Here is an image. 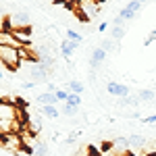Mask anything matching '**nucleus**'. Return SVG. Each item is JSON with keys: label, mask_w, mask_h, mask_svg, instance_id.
Returning <instances> with one entry per match:
<instances>
[{"label": "nucleus", "mask_w": 156, "mask_h": 156, "mask_svg": "<svg viewBox=\"0 0 156 156\" xmlns=\"http://www.w3.org/2000/svg\"><path fill=\"white\" fill-rule=\"evenodd\" d=\"M21 50L12 46H0V65H4L11 73H15L21 65Z\"/></svg>", "instance_id": "1"}, {"label": "nucleus", "mask_w": 156, "mask_h": 156, "mask_svg": "<svg viewBox=\"0 0 156 156\" xmlns=\"http://www.w3.org/2000/svg\"><path fill=\"white\" fill-rule=\"evenodd\" d=\"M6 19H9V29L11 31H23V29H29L31 27V17H29V12L25 11V9L15 11Z\"/></svg>", "instance_id": "2"}, {"label": "nucleus", "mask_w": 156, "mask_h": 156, "mask_svg": "<svg viewBox=\"0 0 156 156\" xmlns=\"http://www.w3.org/2000/svg\"><path fill=\"white\" fill-rule=\"evenodd\" d=\"M0 121H4V123H19V106L15 102L2 100V104H0Z\"/></svg>", "instance_id": "3"}, {"label": "nucleus", "mask_w": 156, "mask_h": 156, "mask_svg": "<svg viewBox=\"0 0 156 156\" xmlns=\"http://www.w3.org/2000/svg\"><path fill=\"white\" fill-rule=\"evenodd\" d=\"M50 71H52V67H46V65H42V62H36V65H31V69H29V81H34V83L48 81Z\"/></svg>", "instance_id": "4"}, {"label": "nucleus", "mask_w": 156, "mask_h": 156, "mask_svg": "<svg viewBox=\"0 0 156 156\" xmlns=\"http://www.w3.org/2000/svg\"><path fill=\"white\" fill-rule=\"evenodd\" d=\"M106 92L110 94V96H117V98H127V96H131L129 85L119 83V81H108V83H106Z\"/></svg>", "instance_id": "5"}, {"label": "nucleus", "mask_w": 156, "mask_h": 156, "mask_svg": "<svg viewBox=\"0 0 156 156\" xmlns=\"http://www.w3.org/2000/svg\"><path fill=\"white\" fill-rule=\"evenodd\" d=\"M140 11H142V2H135V0H133V2H127V4L119 11V17L123 19V21H129V19H133Z\"/></svg>", "instance_id": "6"}, {"label": "nucleus", "mask_w": 156, "mask_h": 156, "mask_svg": "<svg viewBox=\"0 0 156 156\" xmlns=\"http://www.w3.org/2000/svg\"><path fill=\"white\" fill-rule=\"evenodd\" d=\"M127 142H129V150H146V146H148V140H146L144 135H140V133H129L127 135Z\"/></svg>", "instance_id": "7"}, {"label": "nucleus", "mask_w": 156, "mask_h": 156, "mask_svg": "<svg viewBox=\"0 0 156 156\" xmlns=\"http://www.w3.org/2000/svg\"><path fill=\"white\" fill-rule=\"evenodd\" d=\"M79 9L83 11V19H81V21L87 23V21L100 11V4H98V2H79Z\"/></svg>", "instance_id": "8"}, {"label": "nucleus", "mask_w": 156, "mask_h": 156, "mask_svg": "<svg viewBox=\"0 0 156 156\" xmlns=\"http://www.w3.org/2000/svg\"><path fill=\"white\" fill-rule=\"evenodd\" d=\"M106 56H108L106 50H102L100 46L94 48V50H92V54H90V67H92V69H98V67L106 60Z\"/></svg>", "instance_id": "9"}, {"label": "nucleus", "mask_w": 156, "mask_h": 156, "mask_svg": "<svg viewBox=\"0 0 156 156\" xmlns=\"http://www.w3.org/2000/svg\"><path fill=\"white\" fill-rule=\"evenodd\" d=\"M56 102H58L56 96L50 94V92H44V94H37L36 96V104H40V106H50V104H56Z\"/></svg>", "instance_id": "10"}, {"label": "nucleus", "mask_w": 156, "mask_h": 156, "mask_svg": "<svg viewBox=\"0 0 156 156\" xmlns=\"http://www.w3.org/2000/svg\"><path fill=\"white\" fill-rule=\"evenodd\" d=\"M77 46H79V44H75V42H71V40H67V37H65V40L60 42V54H62L65 58H69L73 52L77 50Z\"/></svg>", "instance_id": "11"}, {"label": "nucleus", "mask_w": 156, "mask_h": 156, "mask_svg": "<svg viewBox=\"0 0 156 156\" xmlns=\"http://www.w3.org/2000/svg\"><path fill=\"white\" fill-rule=\"evenodd\" d=\"M27 129H29V133H34V135H37V133L42 131V121H40L37 115H34V117L27 119Z\"/></svg>", "instance_id": "12"}, {"label": "nucleus", "mask_w": 156, "mask_h": 156, "mask_svg": "<svg viewBox=\"0 0 156 156\" xmlns=\"http://www.w3.org/2000/svg\"><path fill=\"white\" fill-rule=\"evenodd\" d=\"M40 112H42L46 119H52V121L60 117V110L54 106V104H50V106H40Z\"/></svg>", "instance_id": "13"}, {"label": "nucleus", "mask_w": 156, "mask_h": 156, "mask_svg": "<svg viewBox=\"0 0 156 156\" xmlns=\"http://www.w3.org/2000/svg\"><path fill=\"white\" fill-rule=\"evenodd\" d=\"M67 90L71 92V94H77V96H81L85 90V85L81 83V81H77V79H71L69 83H67Z\"/></svg>", "instance_id": "14"}, {"label": "nucleus", "mask_w": 156, "mask_h": 156, "mask_svg": "<svg viewBox=\"0 0 156 156\" xmlns=\"http://www.w3.org/2000/svg\"><path fill=\"white\" fill-rule=\"evenodd\" d=\"M31 152H34V156H48L50 150H48V144H46V142H40V140H37Z\"/></svg>", "instance_id": "15"}, {"label": "nucleus", "mask_w": 156, "mask_h": 156, "mask_svg": "<svg viewBox=\"0 0 156 156\" xmlns=\"http://www.w3.org/2000/svg\"><path fill=\"white\" fill-rule=\"evenodd\" d=\"M137 98H140L142 102H152L156 98V90H142V92L137 94Z\"/></svg>", "instance_id": "16"}, {"label": "nucleus", "mask_w": 156, "mask_h": 156, "mask_svg": "<svg viewBox=\"0 0 156 156\" xmlns=\"http://www.w3.org/2000/svg\"><path fill=\"white\" fill-rule=\"evenodd\" d=\"M100 48H102V50H106V52H110V50H117V48H119V42L110 37V40H104V42L100 44Z\"/></svg>", "instance_id": "17"}, {"label": "nucleus", "mask_w": 156, "mask_h": 156, "mask_svg": "<svg viewBox=\"0 0 156 156\" xmlns=\"http://www.w3.org/2000/svg\"><path fill=\"white\" fill-rule=\"evenodd\" d=\"M67 104H69V106H73V108H81V96H77V94H71V92H69Z\"/></svg>", "instance_id": "18"}, {"label": "nucleus", "mask_w": 156, "mask_h": 156, "mask_svg": "<svg viewBox=\"0 0 156 156\" xmlns=\"http://www.w3.org/2000/svg\"><path fill=\"white\" fill-rule=\"evenodd\" d=\"M67 40H71L75 44H81V42H83V36L77 34V31H73V29H67Z\"/></svg>", "instance_id": "19"}, {"label": "nucleus", "mask_w": 156, "mask_h": 156, "mask_svg": "<svg viewBox=\"0 0 156 156\" xmlns=\"http://www.w3.org/2000/svg\"><path fill=\"white\" fill-rule=\"evenodd\" d=\"M123 36H125V27H112V31H110V37H112V40L121 42Z\"/></svg>", "instance_id": "20"}, {"label": "nucleus", "mask_w": 156, "mask_h": 156, "mask_svg": "<svg viewBox=\"0 0 156 156\" xmlns=\"http://www.w3.org/2000/svg\"><path fill=\"white\" fill-rule=\"evenodd\" d=\"M54 96H56L58 102L65 104V102H67V98H69V90H56V92H54Z\"/></svg>", "instance_id": "21"}, {"label": "nucleus", "mask_w": 156, "mask_h": 156, "mask_svg": "<svg viewBox=\"0 0 156 156\" xmlns=\"http://www.w3.org/2000/svg\"><path fill=\"white\" fill-rule=\"evenodd\" d=\"M77 110H79V108H73V106H69V104L65 102V104H62V110H60V112H62V115H67V117H73V115H75Z\"/></svg>", "instance_id": "22"}, {"label": "nucleus", "mask_w": 156, "mask_h": 156, "mask_svg": "<svg viewBox=\"0 0 156 156\" xmlns=\"http://www.w3.org/2000/svg\"><path fill=\"white\" fill-rule=\"evenodd\" d=\"M77 137H79V131H71L67 137H65V144H75V142H77Z\"/></svg>", "instance_id": "23"}, {"label": "nucleus", "mask_w": 156, "mask_h": 156, "mask_svg": "<svg viewBox=\"0 0 156 156\" xmlns=\"http://www.w3.org/2000/svg\"><path fill=\"white\" fill-rule=\"evenodd\" d=\"M4 29H9V19L4 17V12L0 11V31H4Z\"/></svg>", "instance_id": "24"}, {"label": "nucleus", "mask_w": 156, "mask_h": 156, "mask_svg": "<svg viewBox=\"0 0 156 156\" xmlns=\"http://www.w3.org/2000/svg\"><path fill=\"white\" fill-rule=\"evenodd\" d=\"M146 123V125H154L156 123V115H150V117H146V119H142Z\"/></svg>", "instance_id": "25"}, {"label": "nucleus", "mask_w": 156, "mask_h": 156, "mask_svg": "<svg viewBox=\"0 0 156 156\" xmlns=\"http://www.w3.org/2000/svg\"><path fill=\"white\" fill-rule=\"evenodd\" d=\"M154 40H156V29H154V31H150V36H148V40H146L144 44L148 46V44H150V42H154Z\"/></svg>", "instance_id": "26"}, {"label": "nucleus", "mask_w": 156, "mask_h": 156, "mask_svg": "<svg viewBox=\"0 0 156 156\" xmlns=\"http://www.w3.org/2000/svg\"><path fill=\"white\" fill-rule=\"evenodd\" d=\"M21 87H23V90H34V87H36V83H34V81H25Z\"/></svg>", "instance_id": "27"}, {"label": "nucleus", "mask_w": 156, "mask_h": 156, "mask_svg": "<svg viewBox=\"0 0 156 156\" xmlns=\"http://www.w3.org/2000/svg\"><path fill=\"white\" fill-rule=\"evenodd\" d=\"M108 29V23H100L98 25V31H106Z\"/></svg>", "instance_id": "28"}, {"label": "nucleus", "mask_w": 156, "mask_h": 156, "mask_svg": "<svg viewBox=\"0 0 156 156\" xmlns=\"http://www.w3.org/2000/svg\"><path fill=\"white\" fill-rule=\"evenodd\" d=\"M75 156H90V152H85V150H81L79 154H75Z\"/></svg>", "instance_id": "29"}, {"label": "nucleus", "mask_w": 156, "mask_h": 156, "mask_svg": "<svg viewBox=\"0 0 156 156\" xmlns=\"http://www.w3.org/2000/svg\"><path fill=\"white\" fill-rule=\"evenodd\" d=\"M0 79H2V71H0Z\"/></svg>", "instance_id": "30"}, {"label": "nucleus", "mask_w": 156, "mask_h": 156, "mask_svg": "<svg viewBox=\"0 0 156 156\" xmlns=\"http://www.w3.org/2000/svg\"><path fill=\"white\" fill-rule=\"evenodd\" d=\"M152 156H156V152H154V154H152Z\"/></svg>", "instance_id": "31"}, {"label": "nucleus", "mask_w": 156, "mask_h": 156, "mask_svg": "<svg viewBox=\"0 0 156 156\" xmlns=\"http://www.w3.org/2000/svg\"><path fill=\"white\" fill-rule=\"evenodd\" d=\"M0 104H2V102H0Z\"/></svg>", "instance_id": "32"}]
</instances>
